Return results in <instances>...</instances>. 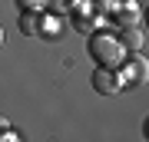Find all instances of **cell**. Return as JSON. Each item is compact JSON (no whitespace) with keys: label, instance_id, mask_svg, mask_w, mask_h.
I'll list each match as a JSON object with an SVG mask.
<instances>
[{"label":"cell","instance_id":"obj_1","mask_svg":"<svg viewBox=\"0 0 149 142\" xmlns=\"http://www.w3.org/2000/svg\"><path fill=\"white\" fill-rule=\"evenodd\" d=\"M86 50H90V56H93V63H96V66H109V69H116V66H119V60L126 56V46L119 43V37H116V33H106V30L90 33V43H86Z\"/></svg>","mask_w":149,"mask_h":142},{"label":"cell","instance_id":"obj_2","mask_svg":"<svg viewBox=\"0 0 149 142\" xmlns=\"http://www.w3.org/2000/svg\"><path fill=\"white\" fill-rule=\"evenodd\" d=\"M116 73L123 79V86H143L146 79H149V60L139 50H133V53H126V56L119 60Z\"/></svg>","mask_w":149,"mask_h":142},{"label":"cell","instance_id":"obj_3","mask_svg":"<svg viewBox=\"0 0 149 142\" xmlns=\"http://www.w3.org/2000/svg\"><path fill=\"white\" fill-rule=\"evenodd\" d=\"M70 17H73V26H76L80 33H86V37H90V33H96V30H103V23H106V17L96 10L90 0H83L76 10H70Z\"/></svg>","mask_w":149,"mask_h":142},{"label":"cell","instance_id":"obj_4","mask_svg":"<svg viewBox=\"0 0 149 142\" xmlns=\"http://www.w3.org/2000/svg\"><path fill=\"white\" fill-rule=\"evenodd\" d=\"M90 83H93V89L100 93V96H119L126 86H123V79L116 69H109V66H96L93 69V76H90Z\"/></svg>","mask_w":149,"mask_h":142},{"label":"cell","instance_id":"obj_5","mask_svg":"<svg viewBox=\"0 0 149 142\" xmlns=\"http://www.w3.org/2000/svg\"><path fill=\"white\" fill-rule=\"evenodd\" d=\"M109 17L116 20V26H136L143 20V10H139L136 0H116V3L109 7Z\"/></svg>","mask_w":149,"mask_h":142},{"label":"cell","instance_id":"obj_6","mask_svg":"<svg viewBox=\"0 0 149 142\" xmlns=\"http://www.w3.org/2000/svg\"><path fill=\"white\" fill-rule=\"evenodd\" d=\"M119 43L126 46V53H133V50H143V43H146V37H143V30H139V23L136 26H119Z\"/></svg>","mask_w":149,"mask_h":142},{"label":"cell","instance_id":"obj_7","mask_svg":"<svg viewBox=\"0 0 149 142\" xmlns=\"http://www.w3.org/2000/svg\"><path fill=\"white\" fill-rule=\"evenodd\" d=\"M63 33V23H60V13H40V40H56Z\"/></svg>","mask_w":149,"mask_h":142},{"label":"cell","instance_id":"obj_8","mask_svg":"<svg viewBox=\"0 0 149 142\" xmlns=\"http://www.w3.org/2000/svg\"><path fill=\"white\" fill-rule=\"evenodd\" d=\"M40 13H43V10H20L17 26H20L23 37H40Z\"/></svg>","mask_w":149,"mask_h":142},{"label":"cell","instance_id":"obj_9","mask_svg":"<svg viewBox=\"0 0 149 142\" xmlns=\"http://www.w3.org/2000/svg\"><path fill=\"white\" fill-rule=\"evenodd\" d=\"M80 3H83V0H47V7L53 13H70V10H76Z\"/></svg>","mask_w":149,"mask_h":142},{"label":"cell","instance_id":"obj_10","mask_svg":"<svg viewBox=\"0 0 149 142\" xmlns=\"http://www.w3.org/2000/svg\"><path fill=\"white\" fill-rule=\"evenodd\" d=\"M20 10H47V0H17Z\"/></svg>","mask_w":149,"mask_h":142},{"label":"cell","instance_id":"obj_11","mask_svg":"<svg viewBox=\"0 0 149 142\" xmlns=\"http://www.w3.org/2000/svg\"><path fill=\"white\" fill-rule=\"evenodd\" d=\"M17 139H20V136H17L10 126H0V142H17Z\"/></svg>","mask_w":149,"mask_h":142},{"label":"cell","instance_id":"obj_12","mask_svg":"<svg viewBox=\"0 0 149 142\" xmlns=\"http://www.w3.org/2000/svg\"><path fill=\"white\" fill-rule=\"evenodd\" d=\"M143 136H146V139H149V119H146V122H143Z\"/></svg>","mask_w":149,"mask_h":142},{"label":"cell","instance_id":"obj_13","mask_svg":"<svg viewBox=\"0 0 149 142\" xmlns=\"http://www.w3.org/2000/svg\"><path fill=\"white\" fill-rule=\"evenodd\" d=\"M143 20H146V30H149V7H146V10H143Z\"/></svg>","mask_w":149,"mask_h":142},{"label":"cell","instance_id":"obj_14","mask_svg":"<svg viewBox=\"0 0 149 142\" xmlns=\"http://www.w3.org/2000/svg\"><path fill=\"white\" fill-rule=\"evenodd\" d=\"M0 46H3V26H0Z\"/></svg>","mask_w":149,"mask_h":142}]
</instances>
